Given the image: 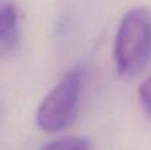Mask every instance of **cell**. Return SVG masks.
I'll return each instance as SVG.
<instances>
[{
    "mask_svg": "<svg viewBox=\"0 0 151 150\" xmlns=\"http://www.w3.org/2000/svg\"><path fill=\"white\" fill-rule=\"evenodd\" d=\"M117 72L123 77L141 73L151 60V13L137 7L123 15L114 43Z\"/></svg>",
    "mask_w": 151,
    "mask_h": 150,
    "instance_id": "obj_1",
    "label": "cell"
},
{
    "mask_svg": "<svg viewBox=\"0 0 151 150\" xmlns=\"http://www.w3.org/2000/svg\"><path fill=\"white\" fill-rule=\"evenodd\" d=\"M83 71H69L40 104L36 114L37 125L47 133H57L74 121L82 90Z\"/></svg>",
    "mask_w": 151,
    "mask_h": 150,
    "instance_id": "obj_2",
    "label": "cell"
},
{
    "mask_svg": "<svg viewBox=\"0 0 151 150\" xmlns=\"http://www.w3.org/2000/svg\"><path fill=\"white\" fill-rule=\"evenodd\" d=\"M19 41V15L12 4L0 7V53L15 49Z\"/></svg>",
    "mask_w": 151,
    "mask_h": 150,
    "instance_id": "obj_3",
    "label": "cell"
},
{
    "mask_svg": "<svg viewBox=\"0 0 151 150\" xmlns=\"http://www.w3.org/2000/svg\"><path fill=\"white\" fill-rule=\"evenodd\" d=\"M42 150H91V146L86 138L65 137L48 144Z\"/></svg>",
    "mask_w": 151,
    "mask_h": 150,
    "instance_id": "obj_4",
    "label": "cell"
},
{
    "mask_svg": "<svg viewBox=\"0 0 151 150\" xmlns=\"http://www.w3.org/2000/svg\"><path fill=\"white\" fill-rule=\"evenodd\" d=\"M138 93L139 100H141V104L143 105L145 110L151 116V74L141 84Z\"/></svg>",
    "mask_w": 151,
    "mask_h": 150,
    "instance_id": "obj_5",
    "label": "cell"
}]
</instances>
